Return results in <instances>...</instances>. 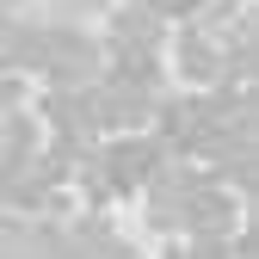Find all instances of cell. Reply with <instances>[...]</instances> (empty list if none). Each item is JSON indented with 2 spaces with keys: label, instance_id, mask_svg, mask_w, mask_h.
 I'll use <instances>...</instances> for the list:
<instances>
[{
  "label": "cell",
  "instance_id": "1",
  "mask_svg": "<svg viewBox=\"0 0 259 259\" xmlns=\"http://www.w3.org/2000/svg\"><path fill=\"white\" fill-rule=\"evenodd\" d=\"M179 74L191 80V87H222L229 80V50H222V37L210 25H185L179 31Z\"/></svg>",
  "mask_w": 259,
  "mask_h": 259
}]
</instances>
